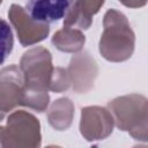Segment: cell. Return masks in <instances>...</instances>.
I'll list each match as a JSON object with an SVG mask.
<instances>
[{
	"label": "cell",
	"instance_id": "cell-3",
	"mask_svg": "<svg viewBox=\"0 0 148 148\" xmlns=\"http://www.w3.org/2000/svg\"><path fill=\"white\" fill-rule=\"evenodd\" d=\"M114 125L128 132L135 140L147 141V98L139 94H130L113 98L108 103Z\"/></svg>",
	"mask_w": 148,
	"mask_h": 148
},
{
	"label": "cell",
	"instance_id": "cell-10",
	"mask_svg": "<svg viewBox=\"0 0 148 148\" xmlns=\"http://www.w3.org/2000/svg\"><path fill=\"white\" fill-rule=\"evenodd\" d=\"M69 5L71 1H64V0L29 1L25 3V10L34 21L50 25V23L57 22L66 15Z\"/></svg>",
	"mask_w": 148,
	"mask_h": 148
},
{
	"label": "cell",
	"instance_id": "cell-14",
	"mask_svg": "<svg viewBox=\"0 0 148 148\" xmlns=\"http://www.w3.org/2000/svg\"><path fill=\"white\" fill-rule=\"evenodd\" d=\"M69 77L67 74V69L62 67H54V72L52 75L50 89L51 91L54 92H62L69 88Z\"/></svg>",
	"mask_w": 148,
	"mask_h": 148
},
{
	"label": "cell",
	"instance_id": "cell-4",
	"mask_svg": "<svg viewBox=\"0 0 148 148\" xmlns=\"http://www.w3.org/2000/svg\"><path fill=\"white\" fill-rule=\"evenodd\" d=\"M40 143V123L28 111H13L0 126V148H39Z\"/></svg>",
	"mask_w": 148,
	"mask_h": 148
},
{
	"label": "cell",
	"instance_id": "cell-9",
	"mask_svg": "<svg viewBox=\"0 0 148 148\" xmlns=\"http://www.w3.org/2000/svg\"><path fill=\"white\" fill-rule=\"evenodd\" d=\"M104 1L80 0L71 1L64 18V27L76 30H86L92 23V16L99 12Z\"/></svg>",
	"mask_w": 148,
	"mask_h": 148
},
{
	"label": "cell",
	"instance_id": "cell-7",
	"mask_svg": "<svg viewBox=\"0 0 148 148\" xmlns=\"http://www.w3.org/2000/svg\"><path fill=\"white\" fill-rule=\"evenodd\" d=\"M24 104V84L20 67L15 64L0 69V111L7 113Z\"/></svg>",
	"mask_w": 148,
	"mask_h": 148
},
{
	"label": "cell",
	"instance_id": "cell-17",
	"mask_svg": "<svg viewBox=\"0 0 148 148\" xmlns=\"http://www.w3.org/2000/svg\"><path fill=\"white\" fill-rule=\"evenodd\" d=\"M5 116H6V113H3V112H1V111H0V121L5 118Z\"/></svg>",
	"mask_w": 148,
	"mask_h": 148
},
{
	"label": "cell",
	"instance_id": "cell-13",
	"mask_svg": "<svg viewBox=\"0 0 148 148\" xmlns=\"http://www.w3.org/2000/svg\"><path fill=\"white\" fill-rule=\"evenodd\" d=\"M14 38L10 25L7 21L0 17V65L5 62L7 57L13 51Z\"/></svg>",
	"mask_w": 148,
	"mask_h": 148
},
{
	"label": "cell",
	"instance_id": "cell-8",
	"mask_svg": "<svg viewBox=\"0 0 148 148\" xmlns=\"http://www.w3.org/2000/svg\"><path fill=\"white\" fill-rule=\"evenodd\" d=\"M67 74L73 90L77 94H87L94 88L98 66L89 52H79L72 57Z\"/></svg>",
	"mask_w": 148,
	"mask_h": 148
},
{
	"label": "cell",
	"instance_id": "cell-1",
	"mask_svg": "<svg viewBox=\"0 0 148 148\" xmlns=\"http://www.w3.org/2000/svg\"><path fill=\"white\" fill-rule=\"evenodd\" d=\"M18 67L24 84L23 106L44 112L50 103L47 91L54 72L51 52L44 46L29 49L22 54Z\"/></svg>",
	"mask_w": 148,
	"mask_h": 148
},
{
	"label": "cell",
	"instance_id": "cell-11",
	"mask_svg": "<svg viewBox=\"0 0 148 148\" xmlns=\"http://www.w3.org/2000/svg\"><path fill=\"white\" fill-rule=\"evenodd\" d=\"M74 110V104L69 98H58L49 109L47 121L56 131H66L72 125Z\"/></svg>",
	"mask_w": 148,
	"mask_h": 148
},
{
	"label": "cell",
	"instance_id": "cell-15",
	"mask_svg": "<svg viewBox=\"0 0 148 148\" xmlns=\"http://www.w3.org/2000/svg\"><path fill=\"white\" fill-rule=\"evenodd\" d=\"M147 2L146 1H130V2H123V5L127 6V7H132V8H138V7H142L145 6Z\"/></svg>",
	"mask_w": 148,
	"mask_h": 148
},
{
	"label": "cell",
	"instance_id": "cell-5",
	"mask_svg": "<svg viewBox=\"0 0 148 148\" xmlns=\"http://www.w3.org/2000/svg\"><path fill=\"white\" fill-rule=\"evenodd\" d=\"M8 18L16 31L17 38L22 46H30L44 40L50 32V25L34 21L25 8L13 3L8 10Z\"/></svg>",
	"mask_w": 148,
	"mask_h": 148
},
{
	"label": "cell",
	"instance_id": "cell-18",
	"mask_svg": "<svg viewBox=\"0 0 148 148\" xmlns=\"http://www.w3.org/2000/svg\"><path fill=\"white\" fill-rule=\"evenodd\" d=\"M133 148H147V146H145V145L143 146H134Z\"/></svg>",
	"mask_w": 148,
	"mask_h": 148
},
{
	"label": "cell",
	"instance_id": "cell-12",
	"mask_svg": "<svg viewBox=\"0 0 148 148\" xmlns=\"http://www.w3.org/2000/svg\"><path fill=\"white\" fill-rule=\"evenodd\" d=\"M51 42L61 52L79 53L86 43V36L80 30L64 27L62 29L56 31Z\"/></svg>",
	"mask_w": 148,
	"mask_h": 148
},
{
	"label": "cell",
	"instance_id": "cell-19",
	"mask_svg": "<svg viewBox=\"0 0 148 148\" xmlns=\"http://www.w3.org/2000/svg\"><path fill=\"white\" fill-rule=\"evenodd\" d=\"M0 5H1V1H0Z\"/></svg>",
	"mask_w": 148,
	"mask_h": 148
},
{
	"label": "cell",
	"instance_id": "cell-6",
	"mask_svg": "<svg viewBox=\"0 0 148 148\" xmlns=\"http://www.w3.org/2000/svg\"><path fill=\"white\" fill-rule=\"evenodd\" d=\"M112 114L103 106H84L81 110L80 133L87 141L106 139L113 131Z\"/></svg>",
	"mask_w": 148,
	"mask_h": 148
},
{
	"label": "cell",
	"instance_id": "cell-16",
	"mask_svg": "<svg viewBox=\"0 0 148 148\" xmlns=\"http://www.w3.org/2000/svg\"><path fill=\"white\" fill-rule=\"evenodd\" d=\"M45 148H62V147H60V146H56V145H50V146H47V147H45Z\"/></svg>",
	"mask_w": 148,
	"mask_h": 148
},
{
	"label": "cell",
	"instance_id": "cell-2",
	"mask_svg": "<svg viewBox=\"0 0 148 148\" xmlns=\"http://www.w3.org/2000/svg\"><path fill=\"white\" fill-rule=\"evenodd\" d=\"M134 47L135 35L126 15L114 8L106 10L98 43L102 57L111 62H121L132 57Z\"/></svg>",
	"mask_w": 148,
	"mask_h": 148
}]
</instances>
